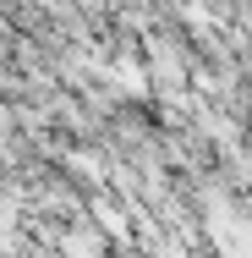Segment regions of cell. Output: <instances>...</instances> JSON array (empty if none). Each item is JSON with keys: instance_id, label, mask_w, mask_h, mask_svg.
<instances>
[{"instance_id": "obj_1", "label": "cell", "mask_w": 252, "mask_h": 258, "mask_svg": "<svg viewBox=\"0 0 252 258\" xmlns=\"http://www.w3.org/2000/svg\"><path fill=\"white\" fill-rule=\"evenodd\" d=\"M0 22L17 28V33H39L50 22V6L44 0H0Z\"/></svg>"}]
</instances>
